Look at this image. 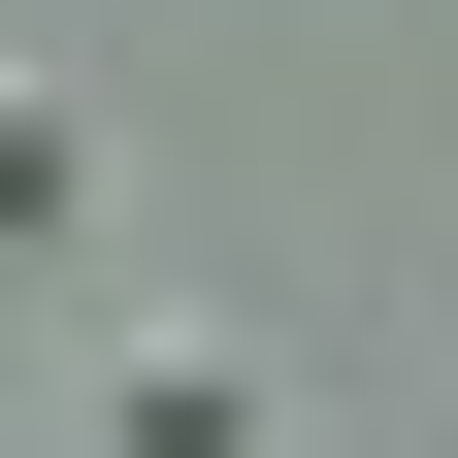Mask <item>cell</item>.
<instances>
[{
	"mask_svg": "<svg viewBox=\"0 0 458 458\" xmlns=\"http://www.w3.org/2000/svg\"><path fill=\"white\" fill-rule=\"evenodd\" d=\"M0 229H66V98H33V66H0Z\"/></svg>",
	"mask_w": 458,
	"mask_h": 458,
	"instance_id": "cell-2",
	"label": "cell"
},
{
	"mask_svg": "<svg viewBox=\"0 0 458 458\" xmlns=\"http://www.w3.org/2000/svg\"><path fill=\"white\" fill-rule=\"evenodd\" d=\"M131 458H262V393H229V327H131Z\"/></svg>",
	"mask_w": 458,
	"mask_h": 458,
	"instance_id": "cell-1",
	"label": "cell"
}]
</instances>
